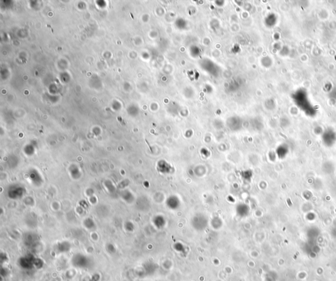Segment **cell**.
Instances as JSON below:
<instances>
[{"instance_id": "8992f818", "label": "cell", "mask_w": 336, "mask_h": 281, "mask_svg": "<svg viewBox=\"0 0 336 281\" xmlns=\"http://www.w3.org/2000/svg\"><path fill=\"white\" fill-rule=\"evenodd\" d=\"M83 224L85 225V227L87 228H90V229L95 227V223L93 222V221L90 218L86 219L84 222H83Z\"/></svg>"}, {"instance_id": "52a82bcc", "label": "cell", "mask_w": 336, "mask_h": 281, "mask_svg": "<svg viewBox=\"0 0 336 281\" xmlns=\"http://www.w3.org/2000/svg\"><path fill=\"white\" fill-rule=\"evenodd\" d=\"M30 259L29 258H22L21 259V261H20V263H22V267H28V266H30V263H32V262H30Z\"/></svg>"}, {"instance_id": "3957f363", "label": "cell", "mask_w": 336, "mask_h": 281, "mask_svg": "<svg viewBox=\"0 0 336 281\" xmlns=\"http://www.w3.org/2000/svg\"><path fill=\"white\" fill-rule=\"evenodd\" d=\"M68 170L69 173H70V175L74 179H79L80 177L81 172L79 170V168H78L77 166L72 164V165H71L70 167H69Z\"/></svg>"}, {"instance_id": "6da1fadb", "label": "cell", "mask_w": 336, "mask_h": 281, "mask_svg": "<svg viewBox=\"0 0 336 281\" xmlns=\"http://www.w3.org/2000/svg\"><path fill=\"white\" fill-rule=\"evenodd\" d=\"M26 189L19 185H13L9 187L7 190V195L9 198L16 200L25 196Z\"/></svg>"}, {"instance_id": "277c9868", "label": "cell", "mask_w": 336, "mask_h": 281, "mask_svg": "<svg viewBox=\"0 0 336 281\" xmlns=\"http://www.w3.org/2000/svg\"><path fill=\"white\" fill-rule=\"evenodd\" d=\"M103 185L104 188H105L107 191H108L110 194H112L114 192H116V187L111 181L106 180L104 182Z\"/></svg>"}, {"instance_id": "7a4b0ae2", "label": "cell", "mask_w": 336, "mask_h": 281, "mask_svg": "<svg viewBox=\"0 0 336 281\" xmlns=\"http://www.w3.org/2000/svg\"><path fill=\"white\" fill-rule=\"evenodd\" d=\"M28 178L31 183L35 186H40L43 183V177L41 174L35 169H32L28 172Z\"/></svg>"}, {"instance_id": "5b68a950", "label": "cell", "mask_w": 336, "mask_h": 281, "mask_svg": "<svg viewBox=\"0 0 336 281\" xmlns=\"http://www.w3.org/2000/svg\"><path fill=\"white\" fill-rule=\"evenodd\" d=\"M59 250H60V251L62 252H66V251H68L69 250V249H70V244L68 243L67 242H63L62 243L59 244Z\"/></svg>"}]
</instances>
